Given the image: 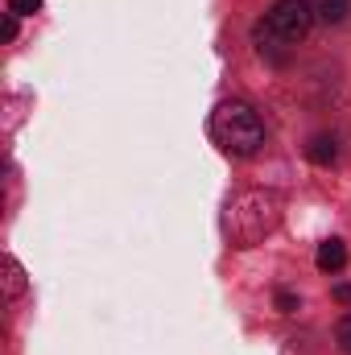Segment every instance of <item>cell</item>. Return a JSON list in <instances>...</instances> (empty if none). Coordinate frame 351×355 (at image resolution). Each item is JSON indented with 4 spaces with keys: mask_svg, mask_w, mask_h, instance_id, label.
Returning a JSON list of instances; mask_svg holds the SVG:
<instances>
[{
    "mask_svg": "<svg viewBox=\"0 0 351 355\" xmlns=\"http://www.w3.org/2000/svg\"><path fill=\"white\" fill-rule=\"evenodd\" d=\"M281 207L285 202H281L277 190H240L228 202V215H223L232 244L236 248H257V244H264V236H273L277 223H281Z\"/></svg>",
    "mask_w": 351,
    "mask_h": 355,
    "instance_id": "obj_1",
    "label": "cell"
},
{
    "mask_svg": "<svg viewBox=\"0 0 351 355\" xmlns=\"http://www.w3.org/2000/svg\"><path fill=\"white\" fill-rule=\"evenodd\" d=\"M211 137L228 157H252L264 145V120L240 99H228L211 116Z\"/></svg>",
    "mask_w": 351,
    "mask_h": 355,
    "instance_id": "obj_2",
    "label": "cell"
},
{
    "mask_svg": "<svg viewBox=\"0 0 351 355\" xmlns=\"http://www.w3.org/2000/svg\"><path fill=\"white\" fill-rule=\"evenodd\" d=\"M310 25H314V12H310L306 0H277V4L268 8V17H264L261 33H268L273 42L298 46V42L310 33Z\"/></svg>",
    "mask_w": 351,
    "mask_h": 355,
    "instance_id": "obj_3",
    "label": "cell"
},
{
    "mask_svg": "<svg viewBox=\"0 0 351 355\" xmlns=\"http://www.w3.org/2000/svg\"><path fill=\"white\" fill-rule=\"evenodd\" d=\"M314 265L323 268V272H339V268L348 265V244H343V240H323Z\"/></svg>",
    "mask_w": 351,
    "mask_h": 355,
    "instance_id": "obj_4",
    "label": "cell"
},
{
    "mask_svg": "<svg viewBox=\"0 0 351 355\" xmlns=\"http://www.w3.org/2000/svg\"><path fill=\"white\" fill-rule=\"evenodd\" d=\"M306 157H310V162H314V166H331V162H335V157H339V141H335V137H327V132H323V137H314V141H310V145H306Z\"/></svg>",
    "mask_w": 351,
    "mask_h": 355,
    "instance_id": "obj_5",
    "label": "cell"
},
{
    "mask_svg": "<svg viewBox=\"0 0 351 355\" xmlns=\"http://www.w3.org/2000/svg\"><path fill=\"white\" fill-rule=\"evenodd\" d=\"M25 293V268L17 265V257H4V297L17 302Z\"/></svg>",
    "mask_w": 351,
    "mask_h": 355,
    "instance_id": "obj_6",
    "label": "cell"
},
{
    "mask_svg": "<svg viewBox=\"0 0 351 355\" xmlns=\"http://www.w3.org/2000/svg\"><path fill=\"white\" fill-rule=\"evenodd\" d=\"M318 17H323L327 25H339V21L348 17V0H318Z\"/></svg>",
    "mask_w": 351,
    "mask_h": 355,
    "instance_id": "obj_7",
    "label": "cell"
},
{
    "mask_svg": "<svg viewBox=\"0 0 351 355\" xmlns=\"http://www.w3.org/2000/svg\"><path fill=\"white\" fill-rule=\"evenodd\" d=\"M8 12L12 17H33V12H42V0H8Z\"/></svg>",
    "mask_w": 351,
    "mask_h": 355,
    "instance_id": "obj_8",
    "label": "cell"
},
{
    "mask_svg": "<svg viewBox=\"0 0 351 355\" xmlns=\"http://www.w3.org/2000/svg\"><path fill=\"white\" fill-rule=\"evenodd\" d=\"M277 310H281V314H293V310H298V297H293L289 289H277Z\"/></svg>",
    "mask_w": 351,
    "mask_h": 355,
    "instance_id": "obj_9",
    "label": "cell"
},
{
    "mask_svg": "<svg viewBox=\"0 0 351 355\" xmlns=\"http://www.w3.org/2000/svg\"><path fill=\"white\" fill-rule=\"evenodd\" d=\"M339 352L351 355V318H343V322H339Z\"/></svg>",
    "mask_w": 351,
    "mask_h": 355,
    "instance_id": "obj_10",
    "label": "cell"
},
{
    "mask_svg": "<svg viewBox=\"0 0 351 355\" xmlns=\"http://www.w3.org/2000/svg\"><path fill=\"white\" fill-rule=\"evenodd\" d=\"M0 37H4V42H12V37H17V17H12V12L4 17V29H0Z\"/></svg>",
    "mask_w": 351,
    "mask_h": 355,
    "instance_id": "obj_11",
    "label": "cell"
},
{
    "mask_svg": "<svg viewBox=\"0 0 351 355\" xmlns=\"http://www.w3.org/2000/svg\"><path fill=\"white\" fill-rule=\"evenodd\" d=\"M335 302H343V306H351V285H335Z\"/></svg>",
    "mask_w": 351,
    "mask_h": 355,
    "instance_id": "obj_12",
    "label": "cell"
}]
</instances>
